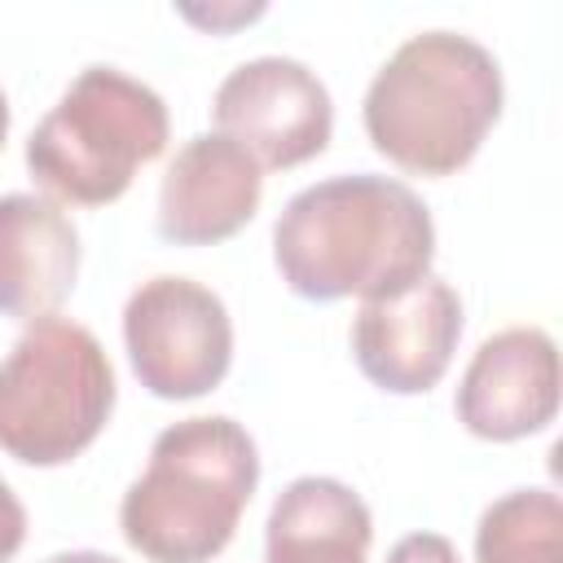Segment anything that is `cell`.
<instances>
[{"label":"cell","instance_id":"4fadbf2b","mask_svg":"<svg viewBox=\"0 0 563 563\" xmlns=\"http://www.w3.org/2000/svg\"><path fill=\"white\" fill-rule=\"evenodd\" d=\"M475 563H563V506L550 488L497 497L475 528Z\"/></svg>","mask_w":563,"mask_h":563},{"label":"cell","instance_id":"7c38bea8","mask_svg":"<svg viewBox=\"0 0 563 563\" xmlns=\"http://www.w3.org/2000/svg\"><path fill=\"white\" fill-rule=\"evenodd\" d=\"M264 528V563H369L374 519L343 479L299 475L282 488Z\"/></svg>","mask_w":563,"mask_h":563},{"label":"cell","instance_id":"277c9868","mask_svg":"<svg viewBox=\"0 0 563 563\" xmlns=\"http://www.w3.org/2000/svg\"><path fill=\"white\" fill-rule=\"evenodd\" d=\"M163 150V97L114 66H88L26 136V167L53 198L106 207L123 198L136 167L154 163Z\"/></svg>","mask_w":563,"mask_h":563},{"label":"cell","instance_id":"52a82bcc","mask_svg":"<svg viewBox=\"0 0 563 563\" xmlns=\"http://www.w3.org/2000/svg\"><path fill=\"white\" fill-rule=\"evenodd\" d=\"M211 119L260 167H299L334 132L325 84L295 57H255L229 70L211 97Z\"/></svg>","mask_w":563,"mask_h":563},{"label":"cell","instance_id":"30bf717a","mask_svg":"<svg viewBox=\"0 0 563 563\" xmlns=\"http://www.w3.org/2000/svg\"><path fill=\"white\" fill-rule=\"evenodd\" d=\"M264 194V167L229 136H189L158 185V233L176 246H216L233 238Z\"/></svg>","mask_w":563,"mask_h":563},{"label":"cell","instance_id":"8992f818","mask_svg":"<svg viewBox=\"0 0 563 563\" xmlns=\"http://www.w3.org/2000/svg\"><path fill=\"white\" fill-rule=\"evenodd\" d=\"M123 343L132 374L158 400H194L224 383L233 321L216 290L194 277H150L128 295Z\"/></svg>","mask_w":563,"mask_h":563},{"label":"cell","instance_id":"ba28073f","mask_svg":"<svg viewBox=\"0 0 563 563\" xmlns=\"http://www.w3.org/2000/svg\"><path fill=\"white\" fill-rule=\"evenodd\" d=\"M457 339L462 299L435 273L391 299H365L352 317V356L361 374L391 396L431 391L444 378Z\"/></svg>","mask_w":563,"mask_h":563},{"label":"cell","instance_id":"6da1fadb","mask_svg":"<svg viewBox=\"0 0 563 563\" xmlns=\"http://www.w3.org/2000/svg\"><path fill=\"white\" fill-rule=\"evenodd\" d=\"M273 260L299 299H391L431 273L435 224L405 180L374 172L330 176L282 207Z\"/></svg>","mask_w":563,"mask_h":563},{"label":"cell","instance_id":"9a60e30c","mask_svg":"<svg viewBox=\"0 0 563 563\" xmlns=\"http://www.w3.org/2000/svg\"><path fill=\"white\" fill-rule=\"evenodd\" d=\"M26 541V510L13 497V488L0 479V563H9Z\"/></svg>","mask_w":563,"mask_h":563},{"label":"cell","instance_id":"9c48e42d","mask_svg":"<svg viewBox=\"0 0 563 563\" xmlns=\"http://www.w3.org/2000/svg\"><path fill=\"white\" fill-rule=\"evenodd\" d=\"M457 422L479 440H523L559 413V347L537 325L484 339L457 383Z\"/></svg>","mask_w":563,"mask_h":563},{"label":"cell","instance_id":"2e32d148","mask_svg":"<svg viewBox=\"0 0 563 563\" xmlns=\"http://www.w3.org/2000/svg\"><path fill=\"white\" fill-rule=\"evenodd\" d=\"M44 563H119V559H110V554H101V550H66V554H53V559H44Z\"/></svg>","mask_w":563,"mask_h":563},{"label":"cell","instance_id":"5bb4252c","mask_svg":"<svg viewBox=\"0 0 563 563\" xmlns=\"http://www.w3.org/2000/svg\"><path fill=\"white\" fill-rule=\"evenodd\" d=\"M387 563H462V559H457L449 537H440V532H409V537H400L391 545Z\"/></svg>","mask_w":563,"mask_h":563},{"label":"cell","instance_id":"8fae6325","mask_svg":"<svg viewBox=\"0 0 563 563\" xmlns=\"http://www.w3.org/2000/svg\"><path fill=\"white\" fill-rule=\"evenodd\" d=\"M79 277V229L44 194L0 198V312L18 321L53 317Z\"/></svg>","mask_w":563,"mask_h":563},{"label":"cell","instance_id":"5b68a950","mask_svg":"<svg viewBox=\"0 0 563 563\" xmlns=\"http://www.w3.org/2000/svg\"><path fill=\"white\" fill-rule=\"evenodd\" d=\"M114 409V369L97 334L40 317L0 361V449L26 466L79 457Z\"/></svg>","mask_w":563,"mask_h":563},{"label":"cell","instance_id":"3957f363","mask_svg":"<svg viewBox=\"0 0 563 563\" xmlns=\"http://www.w3.org/2000/svg\"><path fill=\"white\" fill-rule=\"evenodd\" d=\"M255 484L260 453L242 422L224 413L172 422L123 493V541L150 563H211L233 541Z\"/></svg>","mask_w":563,"mask_h":563},{"label":"cell","instance_id":"7a4b0ae2","mask_svg":"<svg viewBox=\"0 0 563 563\" xmlns=\"http://www.w3.org/2000/svg\"><path fill=\"white\" fill-rule=\"evenodd\" d=\"M497 57L457 31L405 40L365 92V132L409 176H453L501 114Z\"/></svg>","mask_w":563,"mask_h":563},{"label":"cell","instance_id":"e0dca14e","mask_svg":"<svg viewBox=\"0 0 563 563\" xmlns=\"http://www.w3.org/2000/svg\"><path fill=\"white\" fill-rule=\"evenodd\" d=\"M4 132H9V101H4V92H0V145H4Z\"/></svg>","mask_w":563,"mask_h":563}]
</instances>
